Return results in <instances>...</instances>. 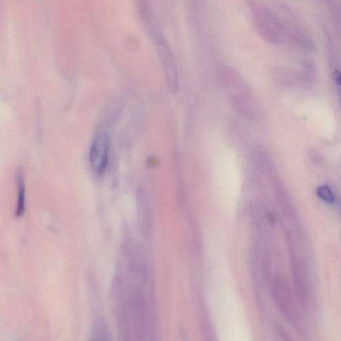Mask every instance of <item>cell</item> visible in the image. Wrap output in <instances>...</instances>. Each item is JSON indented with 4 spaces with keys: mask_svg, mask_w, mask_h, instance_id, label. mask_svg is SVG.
Instances as JSON below:
<instances>
[{
    "mask_svg": "<svg viewBox=\"0 0 341 341\" xmlns=\"http://www.w3.org/2000/svg\"><path fill=\"white\" fill-rule=\"evenodd\" d=\"M18 179V205H17V216H22L25 211V181H24V173L22 170H18L17 173Z\"/></svg>",
    "mask_w": 341,
    "mask_h": 341,
    "instance_id": "4",
    "label": "cell"
},
{
    "mask_svg": "<svg viewBox=\"0 0 341 341\" xmlns=\"http://www.w3.org/2000/svg\"><path fill=\"white\" fill-rule=\"evenodd\" d=\"M318 197L326 203L332 204L335 201V197L331 189L327 185H320L317 190Z\"/></svg>",
    "mask_w": 341,
    "mask_h": 341,
    "instance_id": "5",
    "label": "cell"
},
{
    "mask_svg": "<svg viewBox=\"0 0 341 341\" xmlns=\"http://www.w3.org/2000/svg\"><path fill=\"white\" fill-rule=\"evenodd\" d=\"M110 142L106 133H100L93 140L90 151L91 166L98 175L104 173L108 166Z\"/></svg>",
    "mask_w": 341,
    "mask_h": 341,
    "instance_id": "1",
    "label": "cell"
},
{
    "mask_svg": "<svg viewBox=\"0 0 341 341\" xmlns=\"http://www.w3.org/2000/svg\"><path fill=\"white\" fill-rule=\"evenodd\" d=\"M161 59L164 64L167 83L172 94H177L179 91V78L173 55L168 46H163L161 51Z\"/></svg>",
    "mask_w": 341,
    "mask_h": 341,
    "instance_id": "3",
    "label": "cell"
},
{
    "mask_svg": "<svg viewBox=\"0 0 341 341\" xmlns=\"http://www.w3.org/2000/svg\"><path fill=\"white\" fill-rule=\"evenodd\" d=\"M227 90H229L230 100L235 110L244 118L253 117L255 107L247 86L242 81Z\"/></svg>",
    "mask_w": 341,
    "mask_h": 341,
    "instance_id": "2",
    "label": "cell"
},
{
    "mask_svg": "<svg viewBox=\"0 0 341 341\" xmlns=\"http://www.w3.org/2000/svg\"><path fill=\"white\" fill-rule=\"evenodd\" d=\"M333 77H334L335 82H336L337 84L338 85L341 89V72L338 71L335 72Z\"/></svg>",
    "mask_w": 341,
    "mask_h": 341,
    "instance_id": "6",
    "label": "cell"
}]
</instances>
